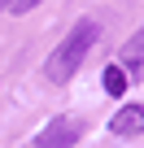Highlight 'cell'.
<instances>
[{
  "label": "cell",
  "mask_w": 144,
  "mask_h": 148,
  "mask_svg": "<svg viewBox=\"0 0 144 148\" xmlns=\"http://www.w3.org/2000/svg\"><path fill=\"white\" fill-rule=\"evenodd\" d=\"M0 9H5V0H0Z\"/></svg>",
  "instance_id": "obj_7"
},
{
  "label": "cell",
  "mask_w": 144,
  "mask_h": 148,
  "mask_svg": "<svg viewBox=\"0 0 144 148\" xmlns=\"http://www.w3.org/2000/svg\"><path fill=\"white\" fill-rule=\"evenodd\" d=\"M109 131H114V135H122V139L140 135V131H144V105H122V109L114 113Z\"/></svg>",
  "instance_id": "obj_3"
},
{
  "label": "cell",
  "mask_w": 144,
  "mask_h": 148,
  "mask_svg": "<svg viewBox=\"0 0 144 148\" xmlns=\"http://www.w3.org/2000/svg\"><path fill=\"white\" fill-rule=\"evenodd\" d=\"M79 139H83V122L79 118H52L35 135V148H74Z\"/></svg>",
  "instance_id": "obj_2"
},
{
  "label": "cell",
  "mask_w": 144,
  "mask_h": 148,
  "mask_svg": "<svg viewBox=\"0 0 144 148\" xmlns=\"http://www.w3.org/2000/svg\"><path fill=\"white\" fill-rule=\"evenodd\" d=\"M35 5H44V0H5V9H9V13H18V18H22V13H31Z\"/></svg>",
  "instance_id": "obj_6"
},
{
  "label": "cell",
  "mask_w": 144,
  "mask_h": 148,
  "mask_svg": "<svg viewBox=\"0 0 144 148\" xmlns=\"http://www.w3.org/2000/svg\"><path fill=\"white\" fill-rule=\"evenodd\" d=\"M101 39V26L92 22V18H79L74 26L65 31V39L52 48V57H48V65H44V74L52 83H65V79H74L79 74V65L88 61V52H92V44Z\"/></svg>",
  "instance_id": "obj_1"
},
{
  "label": "cell",
  "mask_w": 144,
  "mask_h": 148,
  "mask_svg": "<svg viewBox=\"0 0 144 148\" xmlns=\"http://www.w3.org/2000/svg\"><path fill=\"white\" fill-rule=\"evenodd\" d=\"M127 79H131V74H127L122 65H109V70L101 74V83H105V92H109V96H127Z\"/></svg>",
  "instance_id": "obj_5"
},
{
  "label": "cell",
  "mask_w": 144,
  "mask_h": 148,
  "mask_svg": "<svg viewBox=\"0 0 144 148\" xmlns=\"http://www.w3.org/2000/svg\"><path fill=\"white\" fill-rule=\"evenodd\" d=\"M118 65H122L127 74H135V70L144 65V26H140V31H135V35L122 44V52H118Z\"/></svg>",
  "instance_id": "obj_4"
}]
</instances>
